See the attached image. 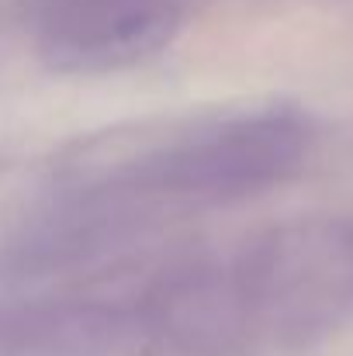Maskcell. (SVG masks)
Segmentation results:
<instances>
[{
    "label": "cell",
    "mask_w": 353,
    "mask_h": 356,
    "mask_svg": "<svg viewBox=\"0 0 353 356\" xmlns=\"http://www.w3.org/2000/svg\"><path fill=\"white\" fill-rule=\"evenodd\" d=\"M308 149V128L298 115L260 111L242 118L215 121L163 149L146 184L170 197L229 201L284 180Z\"/></svg>",
    "instance_id": "6da1fadb"
},
{
    "label": "cell",
    "mask_w": 353,
    "mask_h": 356,
    "mask_svg": "<svg viewBox=\"0 0 353 356\" xmlns=\"http://www.w3.org/2000/svg\"><path fill=\"white\" fill-rule=\"evenodd\" d=\"M180 28V0H42L38 45L56 70L108 73L156 56Z\"/></svg>",
    "instance_id": "7a4b0ae2"
},
{
    "label": "cell",
    "mask_w": 353,
    "mask_h": 356,
    "mask_svg": "<svg viewBox=\"0 0 353 356\" xmlns=\"http://www.w3.org/2000/svg\"><path fill=\"white\" fill-rule=\"evenodd\" d=\"M242 312V280H229L212 266H187L156 284L139 322L146 346L159 356H229Z\"/></svg>",
    "instance_id": "3957f363"
},
{
    "label": "cell",
    "mask_w": 353,
    "mask_h": 356,
    "mask_svg": "<svg viewBox=\"0 0 353 356\" xmlns=\"http://www.w3.org/2000/svg\"><path fill=\"white\" fill-rule=\"evenodd\" d=\"M24 356H142L146 332L139 315L108 305H59L31 315L10 336Z\"/></svg>",
    "instance_id": "277c9868"
}]
</instances>
